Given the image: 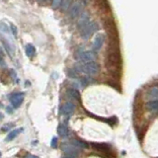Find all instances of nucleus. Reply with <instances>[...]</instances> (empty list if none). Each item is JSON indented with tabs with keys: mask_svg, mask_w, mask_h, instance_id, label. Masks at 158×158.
<instances>
[{
	"mask_svg": "<svg viewBox=\"0 0 158 158\" xmlns=\"http://www.w3.org/2000/svg\"><path fill=\"white\" fill-rule=\"evenodd\" d=\"M105 65L107 70H108L111 75L115 77L119 78V73L122 70L123 61L122 55L119 52V44L116 45H110L106 52V59H105Z\"/></svg>",
	"mask_w": 158,
	"mask_h": 158,
	"instance_id": "obj_1",
	"label": "nucleus"
},
{
	"mask_svg": "<svg viewBox=\"0 0 158 158\" xmlns=\"http://www.w3.org/2000/svg\"><path fill=\"white\" fill-rule=\"evenodd\" d=\"M104 29L109 38V44H119V31L116 22L112 18H108L104 21Z\"/></svg>",
	"mask_w": 158,
	"mask_h": 158,
	"instance_id": "obj_2",
	"label": "nucleus"
},
{
	"mask_svg": "<svg viewBox=\"0 0 158 158\" xmlns=\"http://www.w3.org/2000/svg\"><path fill=\"white\" fill-rule=\"evenodd\" d=\"M80 71L88 75H96L100 70V66L96 61L89 62V63H83L79 66Z\"/></svg>",
	"mask_w": 158,
	"mask_h": 158,
	"instance_id": "obj_3",
	"label": "nucleus"
},
{
	"mask_svg": "<svg viewBox=\"0 0 158 158\" xmlns=\"http://www.w3.org/2000/svg\"><path fill=\"white\" fill-rule=\"evenodd\" d=\"M92 147L96 151L101 152L103 158H115V155L112 153V149L108 144L105 143H92Z\"/></svg>",
	"mask_w": 158,
	"mask_h": 158,
	"instance_id": "obj_4",
	"label": "nucleus"
},
{
	"mask_svg": "<svg viewBox=\"0 0 158 158\" xmlns=\"http://www.w3.org/2000/svg\"><path fill=\"white\" fill-rule=\"evenodd\" d=\"M97 30H98V24L91 21L86 26H84L83 28L80 29V35L84 40H88Z\"/></svg>",
	"mask_w": 158,
	"mask_h": 158,
	"instance_id": "obj_5",
	"label": "nucleus"
},
{
	"mask_svg": "<svg viewBox=\"0 0 158 158\" xmlns=\"http://www.w3.org/2000/svg\"><path fill=\"white\" fill-rule=\"evenodd\" d=\"M62 151L64 152L65 156L71 157V158H76L79 153V148L76 147L73 144H63L62 145Z\"/></svg>",
	"mask_w": 158,
	"mask_h": 158,
	"instance_id": "obj_6",
	"label": "nucleus"
},
{
	"mask_svg": "<svg viewBox=\"0 0 158 158\" xmlns=\"http://www.w3.org/2000/svg\"><path fill=\"white\" fill-rule=\"evenodd\" d=\"M9 101L11 102V105L13 106V108H15V109L19 108L24 101V93H22V92L12 93L9 96Z\"/></svg>",
	"mask_w": 158,
	"mask_h": 158,
	"instance_id": "obj_7",
	"label": "nucleus"
},
{
	"mask_svg": "<svg viewBox=\"0 0 158 158\" xmlns=\"http://www.w3.org/2000/svg\"><path fill=\"white\" fill-rule=\"evenodd\" d=\"M97 55L96 53L92 52V50H88V52H82L79 54V58L80 61L84 62V63H89V62H93L96 61Z\"/></svg>",
	"mask_w": 158,
	"mask_h": 158,
	"instance_id": "obj_8",
	"label": "nucleus"
},
{
	"mask_svg": "<svg viewBox=\"0 0 158 158\" xmlns=\"http://www.w3.org/2000/svg\"><path fill=\"white\" fill-rule=\"evenodd\" d=\"M85 113H86L87 115H89L90 117H92L93 119H98V121H101V122H104L106 123H109L110 126H115L117 123L118 122V119H117V117H111V118H101V117H98L96 116V115H94L90 112H88L87 110H85Z\"/></svg>",
	"mask_w": 158,
	"mask_h": 158,
	"instance_id": "obj_9",
	"label": "nucleus"
},
{
	"mask_svg": "<svg viewBox=\"0 0 158 158\" xmlns=\"http://www.w3.org/2000/svg\"><path fill=\"white\" fill-rule=\"evenodd\" d=\"M81 10H82V5H81V2H74L71 5L69 9V15L72 18H75V17H78L81 13Z\"/></svg>",
	"mask_w": 158,
	"mask_h": 158,
	"instance_id": "obj_10",
	"label": "nucleus"
},
{
	"mask_svg": "<svg viewBox=\"0 0 158 158\" xmlns=\"http://www.w3.org/2000/svg\"><path fill=\"white\" fill-rule=\"evenodd\" d=\"M134 108L135 116H140V115H141V112H142V100H141V98L138 97V95L135 96Z\"/></svg>",
	"mask_w": 158,
	"mask_h": 158,
	"instance_id": "obj_11",
	"label": "nucleus"
},
{
	"mask_svg": "<svg viewBox=\"0 0 158 158\" xmlns=\"http://www.w3.org/2000/svg\"><path fill=\"white\" fill-rule=\"evenodd\" d=\"M75 110V105L72 102H67L62 107V114L64 116H71Z\"/></svg>",
	"mask_w": 158,
	"mask_h": 158,
	"instance_id": "obj_12",
	"label": "nucleus"
},
{
	"mask_svg": "<svg viewBox=\"0 0 158 158\" xmlns=\"http://www.w3.org/2000/svg\"><path fill=\"white\" fill-rule=\"evenodd\" d=\"M103 42H104V36L102 35V34H99V35H97L95 39H94V42H93L94 50H99L102 48V45H103Z\"/></svg>",
	"mask_w": 158,
	"mask_h": 158,
	"instance_id": "obj_13",
	"label": "nucleus"
},
{
	"mask_svg": "<svg viewBox=\"0 0 158 158\" xmlns=\"http://www.w3.org/2000/svg\"><path fill=\"white\" fill-rule=\"evenodd\" d=\"M91 21H90V18H89V16L87 14H82V15H80L79 17V19H78V28L79 30L81 28H83L84 26H86V25L88 23H90Z\"/></svg>",
	"mask_w": 158,
	"mask_h": 158,
	"instance_id": "obj_14",
	"label": "nucleus"
},
{
	"mask_svg": "<svg viewBox=\"0 0 158 158\" xmlns=\"http://www.w3.org/2000/svg\"><path fill=\"white\" fill-rule=\"evenodd\" d=\"M23 131V129H16L14 130H12L10 131L9 134H7V138H6V140L7 141H11L12 139H14L17 135H18L20 132H22Z\"/></svg>",
	"mask_w": 158,
	"mask_h": 158,
	"instance_id": "obj_15",
	"label": "nucleus"
},
{
	"mask_svg": "<svg viewBox=\"0 0 158 158\" xmlns=\"http://www.w3.org/2000/svg\"><path fill=\"white\" fill-rule=\"evenodd\" d=\"M57 132L58 134L62 136V138H66L68 135V129L65 125H59L58 129H57Z\"/></svg>",
	"mask_w": 158,
	"mask_h": 158,
	"instance_id": "obj_16",
	"label": "nucleus"
},
{
	"mask_svg": "<svg viewBox=\"0 0 158 158\" xmlns=\"http://www.w3.org/2000/svg\"><path fill=\"white\" fill-rule=\"evenodd\" d=\"M71 143L75 145L76 147L78 148H86L88 147V144L86 143V141H83V140H80V139H72Z\"/></svg>",
	"mask_w": 158,
	"mask_h": 158,
	"instance_id": "obj_17",
	"label": "nucleus"
},
{
	"mask_svg": "<svg viewBox=\"0 0 158 158\" xmlns=\"http://www.w3.org/2000/svg\"><path fill=\"white\" fill-rule=\"evenodd\" d=\"M26 54L28 55L29 57H32L36 54V49L33 45L29 44L26 46Z\"/></svg>",
	"mask_w": 158,
	"mask_h": 158,
	"instance_id": "obj_18",
	"label": "nucleus"
},
{
	"mask_svg": "<svg viewBox=\"0 0 158 158\" xmlns=\"http://www.w3.org/2000/svg\"><path fill=\"white\" fill-rule=\"evenodd\" d=\"M68 95H69L71 98H73V99H76V100H80V94H79V91L76 90V89H69V90L67 91Z\"/></svg>",
	"mask_w": 158,
	"mask_h": 158,
	"instance_id": "obj_19",
	"label": "nucleus"
},
{
	"mask_svg": "<svg viewBox=\"0 0 158 158\" xmlns=\"http://www.w3.org/2000/svg\"><path fill=\"white\" fill-rule=\"evenodd\" d=\"M148 97L151 98V99H157V98H158V87L151 88L150 91H149Z\"/></svg>",
	"mask_w": 158,
	"mask_h": 158,
	"instance_id": "obj_20",
	"label": "nucleus"
},
{
	"mask_svg": "<svg viewBox=\"0 0 158 158\" xmlns=\"http://www.w3.org/2000/svg\"><path fill=\"white\" fill-rule=\"evenodd\" d=\"M72 5V2L71 1H66V0H63L61 2V9L63 11H66L67 9H70V7Z\"/></svg>",
	"mask_w": 158,
	"mask_h": 158,
	"instance_id": "obj_21",
	"label": "nucleus"
},
{
	"mask_svg": "<svg viewBox=\"0 0 158 158\" xmlns=\"http://www.w3.org/2000/svg\"><path fill=\"white\" fill-rule=\"evenodd\" d=\"M61 2L62 1H59V0H55V1H53L52 2V6L53 8H58L61 6Z\"/></svg>",
	"mask_w": 158,
	"mask_h": 158,
	"instance_id": "obj_22",
	"label": "nucleus"
},
{
	"mask_svg": "<svg viewBox=\"0 0 158 158\" xmlns=\"http://www.w3.org/2000/svg\"><path fill=\"white\" fill-rule=\"evenodd\" d=\"M50 145H52V147H54V148L57 146V138H53L52 144H50Z\"/></svg>",
	"mask_w": 158,
	"mask_h": 158,
	"instance_id": "obj_23",
	"label": "nucleus"
},
{
	"mask_svg": "<svg viewBox=\"0 0 158 158\" xmlns=\"http://www.w3.org/2000/svg\"><path fill=\"white\" fill-rule=\"evenodd\" d=\"M11 29H12V32H13V34L16 36L17 35V29H16V27H14V25H11Z\"/></svg>",
	"mask_w": 158,
	"mask_h": 158,
	"instance_id": "obj_24",
	"label": "nucleus"
},
{
	"mask_svg": "<svg viewBox=\"0 0 158 158\" xmlns=\"http://www.w3.org/2000/svg\"><path fill=\"white\" fill-rule=\"evenodd\" d=\"M24 158H37L35 155H32V154H28L27 156H25Z\"/></svg>",
	"mask_w": 158,
	"mask_h": 158,
	"instance_id": "obj_25",
	"label": "nucleus"
},
{
	"mask_svg": "<svg viewBox=\"0 0 158 158\" xmlns=\"http://www.w3.org/2000/svg\"><path fill=\"white\" fill-rule=\"evenodd\" d=\"M62 158H71V157H68V156H65V155H64Z\"/></svg>",
	"mask_w": 158,
	"mask_h": 158,
	"instance_id": "obj_26",
	"label": "nucleus"
}]
</instances>
